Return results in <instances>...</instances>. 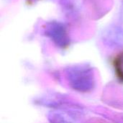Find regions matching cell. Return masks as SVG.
I'll return each instance as SVG.
<instances>
[{"label":"cell","instance_id":"obj_1","mask_svg":"<svg viewBox=\"0 0 123 123\" xmlns=\"http://www.w3.org/2000/svg\"><path fill=\"white\" fill-rule=\"evenodd\" d=\"M117 63L116 66L117 68V72H119L120 78L123 79V55L120 56V58L117 59Z\"/></svg>","mask_w":123,"mask_h":123}]
</instances>
